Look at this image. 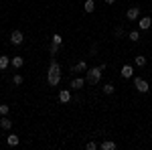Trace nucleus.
<instances>
[{
    "instance_id": "10",
    "label": "nucleus",
    "mask_w": 152,
    "mask_h": 150,
    "mask_svg": "<svg viewBox=\"0 0 152 150\" xmlns=\"http://www.w3.org/2000/svg\"><path fill=\"white\" fill-rule=\"evenodd\" d=\"M132 75H134V67H132V65H124V67H122V77L128 79V77H132Z\"/></svg>"
},
{
    "instance_id": "20",
    "label": "nucleus",
    "mask_w": 152,
    "mask_h": 150,
    "mask_svg": "<svg viewBox=\"0 0 152 150\" xmlns=\"http://www.w3.org/2000/svg\"><path fill=\"white\" fill-rule=\"evenodd\" d=\"M63 43V37L61 35H53V45H61Z\"/></svg>"
},
{
    "instance_id": "21",
    "label": "nucleus",
    "mask_w": 152,
    "mask_h": 150,
    "mask_svg": "<svg viewBox=\"0 0 152 150\" xmlns=\"http://www.w3.org/2000/svg\"><path fill=\"white\" fill-rule=\"evenodd\" d=\"M12 81H14V85H20V83H23V75H18V73H16V75L12 77Z\"/></svg>"
},
{
    "instance_id": "15",
    "label": "nucleus",
    "mask_w": 152,
    "mask_h": 150,
    "mask_svg": "<svg viewBox=\"0 0 152 150\" xmlns=\"http://www.w3.org/2000/svg\"><path fill=\"white\" fill-rule=\"evenodd\" d=\"M10 65V61H8V57L6 55H0V69H6Z\"/></svg>"
},
{
    "instance_id": "6",
    "label": "nucleus",
    "mask_w": 152,
    "mask_h": 150,
    "mask_svg": "<svg viewBox=\"0 0 152 150\" xmlns=\"http://www.w3.org/2000/svg\"><path fill=\"white\" fill-rule=\"evenodd\" d=\"M138 26H140L142 31H148V29L152 26V18L150 16H142L140 20H138Z\"/></svg>"
},
{
    "instance_id": "19",
    "label": "nucleus",
    "mask_w": 152,
    "mask_h": 150,
    "mask_svg": "<svg viewBox=\"0 0 152 150\" xmlns=\"http://www.w3.org/2000/svg\"><path fill=\"white\" fill-rule=\"evenodd\" d=\"M128 39H130V41H134V43H136V41L140 39V35H138V31H132V33L128 35Z\"/></svg>"
},
{
    "instance_id": "23",
    "label": "nucleus",
    "mask_w": 152,
    "mask_h": 150,
    "mask_svg": "<svg viewBox=\"0 0 152 150\" xmlns=\"http://www.w3.org/2000/svg\"><path fill=\"white\" fill-rule=\"evenodd\" d=\"M57 51H59V45H53V43H51V55H55Z\"/></svg>"
},
{
    "instance_id": "24",
    "label": "nucleus",
    "mask_w": 152,
    "mask_h": 150,
    "mask_svg": "<svg viewBox=\"0 0 152 150\" xmlns=\"http://www.w3.org/2000/svg\"><path fill=\"white\" fill-rule=\"evenodd\" d=\"M97 148V144L95 142H87V150H95Z\"/></svg>"
},
{
    "instance_id": "1",
    "label": "nucleus",
    "mask_w": 152,
    "mask_h": 150,
    "mask_svg": "<svg viewBox=\"0 0 152 150\" xmlns=\"http://www.w3.org/2000/svg\"><path fill=\"white\" fill-rule=\"evenodd\" d=\"M47 81L51 87H57L59 81H61V69H59V63L53 59L51 65H49V71H47Z\"/></svg>"
},
{
    "instance_id": "16",
    "label": "nucleus",
    "mask_w": 152,
    "mask_h": 150,
    "mask_svg": "<svg viewBox=\"0 0 152 150\" xmlns=\"http://www.w3.org/2000/svg\"><path fill=\"white\" fill-rule=\"evenodd\" d=\"M6 142H8V144H10V146H16V144H18V142H20V140H18V136H16V134H10V136H8V138H6Z\"/></svg>"
},
{
    "instance_id": "2",
    "label": "nucleus",
    "mask_w": 152,
    "mask_h": 150,
    "mask_svg": "<svg viewBox=\"0 0 152 150\" xmlns=\"http://www.w3.org/2000/svg\"><path fill=\"white\" fill-rule=\"evenodd\" d=\"M104 69H105L104 65L87 69V83H89V85H95V83H99V77H102V71H104Z\"/></svg>"
},
{
    "instance_id": "8",
    "label": "nucleus",
    "mask_w": 152,
    "mask_h": 150,
    "mask_svg": "<svg viewBox=\"0 0 152 150\" xmlns=\"http://www.w3.org/2000/svg\"><path fill=\"white\" fill-rule=\"evenodd\" d=\"M83 85H85V79H81V77H75V79L71 81L69 87H71V89H81Z\"/></svg>"
},
{
    "instance_id": "7",
    "label": "nucleus",
    "mask_w": 152,
    "mask_h": 150,
    "mask_svg": "<svg viewBox=\"0 0 152 150\" xmlns=\"http://www.w3.org/2000/svg\"><path fill=\"white\" fill-rule=\"evenodd\" d=\"M59 102H61V104H69V102H71V91H69V89L59 91Z\"/></svg>"
},
{
    "instance_id": "12",
    "label": "nucleus",
    "mask_w": 152,
    "mask_h": 150,
    "mask_svg": "<svg viewBox=\"0 0 152 150\" xmlns=\"http://www.w3.org/2000/svg\"><path fill=\"white\" fill-rule=\"evenodd\" d=\"M23 63H24V59L20 57V55H16V57L10 61V65L14 67V69H20V67H23Z\"/></svg>"
},
{
    "instance_id": "9",
    "label": "nucleus",
    "mask_w": 152,
    "mask_h": 150,
    "mask_svg": "<svg viewBox=\"0 0 152 150\" xmlns=\"http://www.w3.org/2000/svg\"><path fill=\"white\" fill-rule=\"evenodd\" d=\"M71 71H73V73H83V71H87V63H85V61H79L75 67H71Z\"/></svg>"
},
{
    "instance_id": "18",
    "label": "nucleus",
    "mask_w": 152,
    "mask_h": 150,
    "mask_svg": "<svg viewBox=\"0 0 152 150\" xmlns=\"http://www.w3.org/2000/svg\"><path fill=\"white\" fill-rule=\"evenodd\" d=\"M104 93H105V95H112V93H114V85H112V83L104 85Z\"/></svg>"
},
{
    "instance_id": "5",
    "label": "nucleus",
    "mask_w": 152,
    "mask_h": 150,
    "mask_svg": "<svg viewBox=\"0 0 152 150\" xmlns=\"http://www.w3.org/2000/svg\"><path fill=\"white\" fill-rule=\"evenodd\" d=\"M126 16H128V20H136V18L140 16V8H138V6H130L128 12H126Z\"/></svg>"
},
{
    "instance_id": "4",
    "label": "nucleus",
    "mask_w": 152,
    "mask_h": 150,
    "mask_svg": "<svg viewBox=\"0 0 152 150\" xmlns=\"http://www.w3.org/2000/svg\"><path fill=\"white\" fill-rule=\"evenodd\" d=\"M10 43L12 45H23L24 43V35H23V31H12V35H10Z\"/></svg>"
},
{
    "instance_id": "25",
    "label": "nucleus",
    "mask_w": 152,
    "mask_h": 150,
    "mask_svg": "<svg viewBox=\"0 0 152 150\" xmlns=\"http://www.w3.org/2000/svg\"><path fill=\"white\" fill-rule=\"evenodd\" d=\"M122 35H124V29H122V26H118V29H116V37H122Z\"/></svg>"
},
{
    "instance_id": "3",
    "label": "nucleus",
    "mask_w": 152,
    "mask_h": 150,
    "mask_svg": "<svg viewBox=\"0 0 152 150\" xmlns=\"http://www.w3.org/2000/svg\"><path fill=\"white\" fill-rule=\"evenodd\" d=\"M134 87H136L140 93H146L148 89H150V85L146 83V79H142V77H136V79H134Z\"/></svg>"
},
{
    "instance_id": "26",
    "label": "nucleus",
    "mask_w": 152,
    "mask_h": 150,
    "mask_svg": "<svg viewBox=\"0 0 152 150\" xmlns=\"http://www.w3.org/2000/svg\"><path fill=\"white\" fill-rule=\"evenodd\" d=\"M105 2H107V4H114V2H116V0H105Z\"/></svg>"
},
{
    "instance_id": "17",
    "label": "nucleus",
    "mask_w": 152,
    "mask_h": 150,
    "mask_svg": "<svg viewBox=\"0 0 152 150\" xmlns=\"http://www.w3.org/2000/svg\"><path fill=\"white\" fill-rule=\"evenodd\" d=\"M136 65H138V67H144V65H146V57H142V55H136Z\"/></svg>"
},
{
    "instance_id": "22",
    "label": "nucleus",
    "mask_w": 152,
    "mask_h": 150,
    "mask_svg": "<svg viewBox=\"0 0 152 150\" xmlns=\"http://www.w3.org/2000/svg\"><path fill=\"white\" fill-rule=\"evenodd\" d=\"M0 114H2V116L8 114V105H6V104H0Z\"/></svg>"
},
{
    "instance_id": "14",
    "label": "nucleus",
    "mask_w": 152,
    "mask_h": 150,
    "mask_svg": "<svg viewBox=\"0 0 152 150\" xmlns=\"http://www.w3.org/2000/svg\"><path fill=\"white\" fill-rule=\"evenodd\" d=\"M10 126H12V122L8 120V118H6V116H4V118L0 120V128H4V130H10Z\"/></svg>"
},
{
    "instance_id": "11",
    "label": "nucleus",
    "mask_w": 152,
    "mask_h": 150,
    "mask_svg": "<svg viewBox=\"0 0 152 150\" xmlns=\"http://www.w3.org/2000/svg\"><path fill=\"white\" fill-rule=\"evenodd\" d=\"M99 148H102V150H116L118 146H116V142H112V140H104Z\"/></svg>"
},
{
    "instance_id": "13",
    "label": "nucleus",
    "mask_w": 152,
    "mask_h": 150,
    "mask_svg": "<svg viewBox=\"0 0 152 150\" xmlns=\"http://www.w3.org/2000/svg\"><path fill=\"white\" fill-rule=\"evenodd\" d=\"M83 8H85V12H94L95 10V2H94V0H85Z\"/></svg>"
}]
</instances>
